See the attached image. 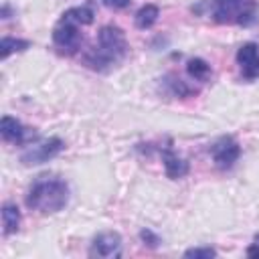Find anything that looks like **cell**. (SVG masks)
<instances>
[{
    "label": "cell",
    "instance_id": "6da1fadb",
    "mask_svg": "<svg viewBox=\"0 0 259 259\" xmlns=\"http://www.w3.org/2000/svg\"><path fill=\"white\" fill-rule=\"evenodd\" d=\"M69 202V184L53 174H40L34 178L26 192V206L42 214L59 212Z\"/></svg>",
    "mask_w": 259,
    "mask_h": 259
},
{
    "label": "cell",
    "instance_id": "7a4b0ae2",
    "mask_svg": "<svg viewBox=\"0 0 259 259\" xmlns=\"http://www.w3.org/2000/svg\"><path fill=\"white\" fill-rule=\"evenodd\" d=\"M192 12L208 16L217 24L249 26L257 20V0H200Z\"/></svg>",
    "mask_w": 259,
    "mask_h": 259
},
{
    "label": "cell",
    "instance_id": "3957f363",
    "mask_svg": "<svg viewBox=\"0 0 259 259\" xmlns=\"http://www.w3.org/2000/svg\"><path fill=\"white\" fill-rule=\"evenodd\" d=\"M127 55V40L119 26L107 24L99 30L97 47L85 55V65L95 71H105L111 65L119 63Z\"/></svg>",
    "mask_w": 259,
    "mask_h": 259
},
{
    "label": "cell",
    "instance_id": "277c9868",
    "mask_svg": "<svg viewBox=\"0 0 259 259\" xmlns=\"http://www.w3.org/2000/svg\"><path fill=\"white\" fill-rule=\"evenodd\" d=\"M63 150H65V142L61 138H47L42 142H36V144L26 146V150L20 154V162L24 166L45 164V162L57 158Z\"/></svg>",
    "mask_w": 259,
    "mask_h": 259
},
{
    "label": "cell",
    "instance_id": "5b68a950",
    "mask_svg": "<svg viewBox=\"0 0 259 259\" xmlns=\"http://www.w3.org/2000/svg\"><path fill=\"white\" fill-rule=\"evenodd\" d=\"M210 154H212V162L217 168L221 170H229L233 168V164L239 160L241 156V146L235 138L231 136H223L219 138L212 146H210Z\"/></svg>",
    "mask_w": 259,
    "mask_h": 259
},
{
    "label": "cell",
    "instance_id": "8992f818",
    "mask_svg": "<svg viewBox=\"0 0 259 259\" xmlns=\"http://www.w3.org/2000/svg\"><path fill=\"white\" fill-rule=\"evenodd\" d=\"M77 26L79 24H75V22H71V20L61 16V20L53 28V42H55V47L61 49L63 53H69V55L75 53L79 49V45H81V32H79Z\"/></svg>",
    "mask_w": 259,
    "mask_h": 259
},
{
    "label": "cell",
    "instance_id": "52a82bcc",
    "mask_svg": "<svg viewBox=\"0 0 259 259\" xmlns=\"http://www.w3.org/2000/svg\"><path fill=\"white\" fill-rule=\"evenodd\" d=\"M91 257H119L121 255V237L115 231H103L93 237L91 247H89Z\"/></svg>",
    "mask_w": 259,
    "mask_h": 259
},
{
    "label": "cell",
    "instance_id": "ba28073f",
    "mask_svg": "<svg viewBox=\"0 0 259 259\" xmlns=\"http://www.w3.org/2000/svg\"><path fill=\"white\" fill-rule=\"evenodd\" d=\"M235 59H237V65L245 79L253 81L259 77V45H255V42L241 45Z\"/></svg>",
    "mask_w": 259,
    "mask_h": 259
},
{
    "label": "cell",
    "instance_id": "9c48e42d",
    "mask_svg": "<svg viewBox=\"0 0 259 259\" xmlns=\"http://www.w3.org/2000/svg\"><path fill=\"white\" fill-rule=\"evenodd\" d=\"M0 136L4 142H10V144H24L26 138L30 136L28 127H24L16 117L12 115H4L0 119Z\"/></svg>",
    "mask_w": 259,
    "mask_h": 259
},
{
    "label": "cell",
    "instance_id": "30bf717a",
    "mask_svg": "<svg viewBox=\"0 0 259 259\" xmlns=\"http://www.w3.org/2000/svg\"><path fill=\"white\" fill-rule=\"evenodd\" d=\"M162 162H164L166 176L172 178V180L184 178V176L188 174V162H184L178 154H174L172 148H166V150L162 152Z\"/></svg>",
    "mask_w": 259,
    "mask_h": 259
},
{
    "label": "cell",
    "instance_id": "8fae6325",
    "mask_svg": "<svg viewBox=\"0 0 259 259\" xmlns=\"http://www.w3.org/2000/svg\"><path fill=\"white\" fill-rule=\"evenodd\" d=\"M20 227V210L14 202H4L2 204V233L8 237L16 233Z\"/></svg>",
    "mask_w": 259,
    "mask_h": 259
},
{
    "label": "cell",
    "instance_id": "7c38bea8",
    "mask_svg": "<svg viewBox=\"0 0 259 259\" xmlns=\"http://www.w3.org/2000/svg\"><path fill=\"white\" fill-rule=\"evenodd\" d=\"M158 16H160V8H158L156 4H144V6L136 12L134 22H136V26H138V28L148 30V28H152V26L156 24Z\"/></svg>",
    "mask_w": 259,
    "mask_h": 259
},
{
    "label": "cell",
    "instance_id": "4fadbf2b",
    "mask_svg": "<svg viewBox=\"0 0 259 259\" xmlns=\"http://www.w3.org/2000/svg\"><path fill=\"white\" fill-rule=\"evenodd\" d=\"M28 47H30V42L24 40V38L4 36V38L0 40V57H2V59H8L12 53H22V51H26Z\"/></svg>",
    "mask_w": 259,
    "mask_h": 259
},
{
    "label": "cell",
    "instance_id": "5bb4252c",
    "mask_svg": "<svg viewBox=\"0 0 259 259\" xmlns=\"http://www.w3.org/2000/svg\"><path fill=\"white\" fill-rule=\"evenodd\" d=\"M63 18L75 22V24H91L93 22V10L89 6H73L63 12Z\"/></svg>",
    "mask_w": 259,
    "mask_h": 259
},
{
    "label": "cell",
    "instance_id": "9a60e30c",
    "mask_svg": "<svg viewBox=\"0 0 259 259\" xmlns=\"http://www.w3.org/2000/svg\"><path fill=\"white\" fill-rule=\"evenodd\" d=\"M186 71H188V75H190L192 79H196V81H206L208 75H210V65H208L204 59L194 57V59H190V61L186 63Z\"/></svg>",
    "mask_w": 259,
    "mask_h": 259
},
{
    "label": "cell",
    "instance_id": "2e32d148",
    "mask_svg": "<svg viewBox=\"0 0 259 259\" xmlns=\"http://www.w3.org/2000/svg\"><path fill=\"white\" fill-rule=\"evenodd\" d=\"M184 257L186 259H190V257H194V259H210V257H217V249H212V247H192V249L184 251Z\"/></svg>",
    "mask_w": 259,
    "mask_h": 259
},
{
    "label": "cell",
    "instance_id": "e0dca14e",
    "mask_svg": "<svg viewBox=\"0 0 259 259\" xmlns=\"http://www.w3.org/2000/svg\"><path fill=\"white\" fill-rule=\"evenodd\" d=\"M168 79H170L168 83H170V89H172L174 95H178V97H186V95L190 93V89L184 85V81H180V79H176V77H172V75H170Z\"/></svg>",
    "mask_w": 259,
    "mask_h": 259
},
{
    "label": "cell",
    "instance_id": "ac0fdd59",
    "mask_svg": "<svg viewBox=\"0 0 259 259\" xmlns=\"http://www.w3.org/2000/svg\"><path fill=\"white\" fill-rule=\"evenodd\" d=\"M140 239H142L146 245H150L152 249H156V247L160 245V237H158V235H154L150 229H142V231H140Z\"/></svg>",
    "mask_w": 259,
    "mask_h": 259
},
{
    "label": "cell",
    "instance_id": "d6986e66",
    "mask_svg": "<svg viewBox=\"0 0 259 259\" xmlns=\"http://www.w3.org/2000/svg\"><path fill=\"white\" fill-rule=\"evenodd\" d=\"M107 8H115V10H121V8H127L132 4V0H101Z\"/></svg>",
    "mask_w": 259,
    "mask_h": 259
},
{
    "label": "cell",
    "instance_id": "ffe728a7",
    "mask_svg": "<svg viewBox=\"0 0 259 259\" xmlns=\"http://www.w3.org/2000/svg\"><path fill=\"white\" fill-rule=\"evenodd\" d=\"M247 255H249V257H259V247L253 243V245L247 249Z\"/></svg>",
    "mask_w": 259,
    "mask_h": 259
},
{
    "label": "cell",
    "instance_id": "44dd1931",
    "mask_svg": "<svg viewBox=\"0 0 259 259\" xmlns=\"http://www.w3.org/2000/svg\"><path fill=\"white\" fill-rule=\"evenodd\" d=\"M253 243H255V245H257V247H259V233H257V235H255V237H253Z\"/></svg>",
    "mask_w": 259,
    "mask_h": 259
}]
</instances>
